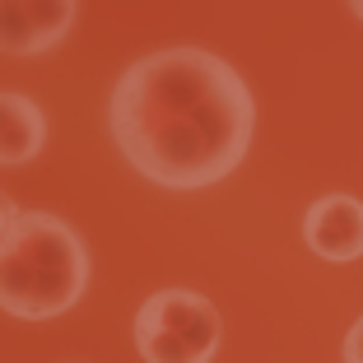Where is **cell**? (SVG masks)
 <instances>
[{
    "instance_id": "9",
    "label": "cell",
    "mask_w": 363,
    "mask_h": 363,
    "mask_svg": "<svg viewBox=\"0 0 363 363\" xmlns=\"http://www.w3.org/2000/svg\"><path fill=\"white\" fill-rule=\"evenodd\" d=\"M354 14H359V19H363V0H359V5H354Z\"/></svg>"
},
{
    "instance_id": "3",
    "label": "cell",
    "mask_w": 363,
    "mask_h": 363,
    "mask_svg": "<svg viewBox=\"0 0 363 363\" xmlns=\"http://www.w3.org/2000/svg\"><path fill=\"white\" fill-rule=\"evenodd\" d=\"M219 340L224 321L196 289H159L135 312V350L145 363H210Z\"/></svg>"
},
{
    "instance_id": "7",
    "label": "cell",
    "mask_w": 363,
    "mask_h": 363,
    "mask_svg": "<svg viewBox=\"0 0 363 363\" xmlns=\"http://www.w3.org/2000/svg\"><path fill=\"white\" fill-rule=\"evenodd\" d=\"M345 363H363V317L350 326V335H345Z\"/></svg>"
},
{
    "instance_id": "8",
    "label": "cell",
    "mask_w": 363,
    "mask_h": 363,
    "mask_svg": "<svg viewBox=\"0 0 363 363\" xmlns=\"http://www.w3.org/2000/svg\"><path fill=\"white\" fill-rule=\"evenodd\" d=\"M14 214H19V205H14L10 196L0 191V228H10V219H14Z\"/></svg>"
},
{
    "instance_id": "5",
    "label": "cell",
    "mask_w": 363,
    "mask_h": 363,
    "mask_svg": "<svg viewBox=\"0 0 363 363\" xmlns=\"http://www.w3.org/2000/svg\"><path fill=\"white\" fill-rule=\"evenodd\" d=\"M303 238L321 261H335V266L359 261L363 257V201L345 191L312 201L308 214H303Z\"/></svg>"
},
{
    "instance_id": "10",
    "label": "cell",
    "mask_w": 363,
    "mask_h": 363,
    "mask_svg": "<svg viewBox=\"0 0 363 363\" xmlns=\"http://www.w3.org/2000/svg\"><path fill=\"white\" fill-rule=\"evenodd\" d=\"M0 238H5V228H0Z\"/></svg>"
},
{
    "instance_id": "2",
    "label": "cell",
    "mask_w": 363,
    "mask_h": 363,
    "mask_svg": "<svg viewBox=\"0 0 363 363\" xmlns=\"http://www.w3.org/2000/svg\"><path fill=\"white\" fill-rule=\"evenodd\" d=\"M89 247L61 214L19 210L0 238V312L19 321H52L89 289Z\"/></svg>"
},
{
    "instance_id": "1",
    "label": "cell",
    "mask_w": 363,
    "mask_h": 363,
    "mask_svg": "<svg viewBox=\"0 0 363 363\" xmlns=\"http://www.w3.org/2000/svg\"><path fill=\"white\" fill-rule=\"evenodd\" d=\"M107 130L121 159L154 186L201 191L238 172L252 150L257 103L224 56L163 47L121 70Z\"/></svg>"
},
{
    "instance_id": "6",
    "label": "cell",
    "mask_w": 363,
    "mask_h": 363,
    "mask_svg": "<svg viewBox=\"0 0 363 363\" xmlns=\"http://www.w3.org/2000/svg\"><path fill=\"white\" fill-rule=\"evenodd\" d=\"M47 150V112L19 89H0V168H23Z\"/></svg>"
},
{
    "instance_id": "4",
    "label": "cell",
    "mask_w": 363,
    "mask_h": 363,
    "mask_svg": "<svg viewBox=\"0 0 363 363\" xmlns=\"http://www.w3.org/2000/svg\"><path fill=\"white\" fill-rule=\"evenodd\" d=\"M75 0H0V52L43 56L75 28Z\"/></svg>"
}]
</instances>
